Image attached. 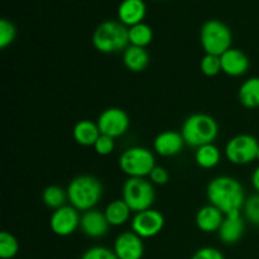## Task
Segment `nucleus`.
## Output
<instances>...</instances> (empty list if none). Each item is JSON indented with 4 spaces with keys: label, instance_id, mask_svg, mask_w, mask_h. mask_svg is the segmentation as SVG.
Instances as JSON below:
<instances>
[{
    "label": "nucleus",
    "instance_id": "obj_1",
    "mask_svg": "<svg viewBox=\"0 0 259 259\" xmlns=\"http://www.w3.org/2000/svg\"><path fill=\"white\" fill-rule=\"evenodd\" d=\"M206 196L210 205L224 215L242 212L245 204V194L242 184L230 176H218L207 185Z\"/></svg>",
    "mask_w": 259,
    "mask_h": 259
},
{
    "label": "nucleus",
    "instance_id": "obj_2",
    "mask_svg": "<svg viewBox=\"0 0 259 259\" xmlns=\"http://www.w3.org/2000/svg\"><path fill=\"white\" fill-rule=\"evenodd\" d=\"M103 184L95 176L81 175L75 177L67 187V197L71 206L78 211H89L98 205L103 197Z\"/></svg>",
    "mask_w": 259,
    "mask_h": 259
},
{
    "label": "nucleus",
    "instance_id": "obj_3",
    "mask_svg": "<svg viewBox=\"0 0 259 259\" xmlns=\"http://www.w3.org/2000/svg\"><path fill=\"white\" fill-rule=\"evenodd\" d=\"M218 133L217 120L207 114H192L184 121L181 129L185 143L195 148L214 143Z\"/></svg>",
    "mask_w": 259,
    "mask_h": 259
},
{
    "label": "nucleus",
    "instance_id": "obj_4",
    "mask_svg": "<svg viewBox=\"0 0 259 259\" xmlns=\"http://www.w3.org/2000/svg\"><path fill=\"white\" fill-rule=\"evenodd\" d=\"M93 45L101 53H116L129 46L128 28L120 22L108 20L99 25L93 35Z\"/></svg>",
    "mask_w": 259,
    "mask_h": 259
},
{
    "label": "nucleus",
    "instance_id": "obj_5",
    "mask_svg": "<svg viewBox=\"0 0 259 259\" xmlns=\"http://www.w3.org/2000/svg\"><path fill=\"white\" fill-rule=\"evenodd\" d=\"M119 167L132 179H146L156 167V159L146 147H131L121 153Z\"/></svg>",
    "mask_w": 259,
    "mask_h": 259
},
{
    "label": "nucleus",
    "instance_id": "obj_6",
    "mask_svg": "<svg viewBox=\"0 0 259 259\" xmlns=\"http://www.w3.org/2000/svg\"><path fill=\"white\" fill-rule=\"evenodd\" d=\"M200 40L206 55L222 56L232 48L233 35L227 24L212 19L202 25Z\"/></svg>",
    "mask_w": 259,
    "mask_h": 259
},
{
    "label": "nucleus",
    "instance_id": "obj_7",
    "mask_svg": "<svg viewBox=\"0 0 259 259\" xmlns=\"http://www.w3.org/2000/svg\"><path fill=\"white\" fill-rule=\"evenodd\" d=\"M154 199H156L154 186L148 180L129 177L123 185V200L136 214L152 209Z\"/></svg>",
    "mask_w": 259,
    "mask_h": 259
},
{
    "label": "nucleus",
    "instance_id": "obj_8",
    "mask_svg": "<svg viewBox=\"0 0 259 259\" xmlns=\"http://www.w3.org/2000/svg\"><path fill=\"white\" fill-rule=\"evenodd\" d=\"M259 143L250 134H239L230 139L225 146V157L233 164H248L257 159Z\"/></svg>",
    "mask_w": 259,
    "mask_h": 259
},
{
    "label": "nucleus",
    "instance_id": "obj_9",
    "mask_svg": "<svg viewBox=\"0 0 259 259\" xmlns=\"http://www.w3.org/2000/svg\"><path fill=\"white\" fill-rule=\"evenodd\" d=\"M96 123L101 134L114 139L124 136L131 125L128 114L120 108H109L104 110Z\"/></svg>",
    "mask_w": 259,
    "mask_h": 259
},
{
    "label": "nucleus",
    "instance_id": "obj_10",
    "mask_svg": "<svg viewBox=\"0 0 259 259\" xmlns=\"http://www.w3.org/2000/svg\"><path fill=\"white\" fill-rule=\"evenodd\" d=\"M164 217L161 211L154 209L137 212L132 219V232L136 233L142 239H149L163 230Z\"/></svg>",
    "mask_w": 259,
    "mask_h": 259
},
{
    "label": "nucleus",
    "instance_id": "obj_11",
    "mask_svg": "<svg viewBox=\"0 0 259 259\" xmlns=\"http://www.w3.org/2000/svg\"><path fill=\"white\" fill-rule=\"evenodd\" d=\"M81 217L78 214V210L73 206H65L55 210L51 215L50 227L51 230L58 237H68L73 234L80 227Z\"/></svg>",
    "mask_w": 259,
    "mask_h": 259
},
{
    "label": "nucleus",
    "instance_id": "obj_12",
    "mask_svg": "<svg viewBox=\"0 0 259 259\" xmlns=\"http://www.w3.org/2000/svg\"><path fill=\"white\" fill-rule=\"evenodd\" d=\"M114 253L118 259H142L144 255V243L134 232H124L114 242Z\"/></svg>",
    "mask_w": 259,
    "mask_h": 259
},
{
    "label": "nucleus",
    "instance_id": "obj_13",
    "mask_svg": "<svg viewBox=\"0 0 259 259\" xmlns=\"http://www.w3.org/2000/svg\"><path fill=\"white\" fill-rule=\"evenodd\" d=\"M245 224L242 212H233L224 217L222 225L218 230L219 239L225 244H235L244 234Z\"/></svg>",
    "mask_w": 259,
    "mask_h": 259
},
{
    "label": "nucleus",
    "instance_id": "obj_14",
    "mask_svg": "<svg viewBox=\"0 0 259 259\" xmlns=\"http://www.w3.org/2000/svg\"><path fill=\"white\" fill-rule=\"evenodd\" d=\"M185 144L186 143H185L181 132L179 133L175 131H164L154 138L153 148L159 156L174 157L181 153Z\"/></svg>",
    "mask_w": 259,
    "mask_h": 259
},
{
    "label": "nucleus",
    "instance_id": "obj_15",
    "mask_svg": "<svg viewBox=\"0 0 259 259\" xmlns=\"http://www.w3.org/2000/svg\"><path fill=\"white\" fill-rule=\"evenodd\" d=\"M222 71L232 77H239L247 73L249 68V58L243 51L238 48H230L220 56Z\"/></svg>",
    "mask_w": 259,
    "mask_h": 259
},
{
    "label": "nucleus",
    "instance_id": "obj_16",
    "mask_svg": "<svg viewBox=\"0 0 259 259\" xmlns=\"http://www.w3.org/2000/svg\"><path fill=\"white\" fill-rule=\"evenodd\" d=\"M109 223L106 220L105 214L99 210L93 209L85 211L81 215L80 228L83 234L89 238H101L108 233Z\"/></svg>",
    "mask_w": 259,
    "mask_h": 259
},
{
    "label": "nucleus",
    "instance_id": "obj_17",
    "mask_svg": "<svg viewBox=\"0 0 259 259\" xmlns=\"http://www.w3.org/2000/svg\"><path fill=\"white\" fill-rule=\"evenodd\" d=\"M146 12L147 8L143 0H123L119 5L118 17L120 23L131 28L139 23H143Z\"/></svg>",
    "mask_w": 259,
    "mask_h": 259
},
{
    "label": "nucleus",
    "instance_id": "obj_18",
    "mask_svg": "<svg viewBox=\"0 0 259 259\" xmlns=\"http://www.w3.org/2000/svg\"><path fill=\"white\" fill-rule=\"evenodd\" d=\"M225 215L212 205H205L196 214V225L204 233H218Z\"/></svg>",
    "mask_w": 259,
    "mask_h": 259
},
{
    "label": "nucleus",
    "instance_id": "obj_19",
    "mask_svg": "<svg viewBox=\"0 0 259 259\" xmlns=\"http://www.w3.org/2000/svg\"><path fill=\"white\" fill-rule=\"evenodd\" d=\"M100 136L101 133L98 126V123H94V121L88 120V119L80 120L73 126L72 137L76 141V143H78L80 146L94 147V144L96 143V141H98Z\"/></svg>",
    "mask_w": 259,
    "mask_h": 259
},
{
    "label": "nucleus",
    "instance_id": "obj_20",
    "mask_svg": "<svg viewBox=\"0 0 259 259\" xmlns=\"http://www.w3.org/2000/svg\"><path fill=\"white\" fill-rule=\"evenodd\" d=\"M123 63L132 72H142L149 65V55L146 48L129 45L123 53Z\"/></svg>",
    "mask_w": 259,
    "mask_h": 259
},
{
    "label": "nucleus",
    "instance_id": "obj_21",
    "mask_svg": "<svg viewBox=\"0 0 259 259\" xmlns=\"http://www.w3.org/2000/svg\"><path fill=\"white\" fill-rule=\"evenodd\" d=\"M238 99L244 108H259V77L254 76L245 80L238 91Z\"/></svg>",
    "mask_w": 259,
    "mask_h": 259
},
{
    "label": "nucleus",
    "instance_id": "obj_22",
    "mask_svg": "<svg viewBox=\"0 0 259 259\" xmlns=\"http://www.w3.org/2000/svg\"><path fill=\"white\" fill-rule=\"evenodd\" d=\"M131 207L126 205V202L123 199L114 200L104 210L106 220H108L109 225L111 227H120L124 225L129 220L132 214Z\"/></svg>",
    "mask_w": 259,
    "mask_h": 259
},
{
    "label": "nucleus",
    "instance_id": "obj_23",
    "mask_svg": "<svg viewBox=\"0 0 259 259\" xmlns=\"http://www.w3.org/2000/svg\"><path fill=\"white\" fill-rule=\"evenodd\" d=\"M220 159H222V153H220V149L214 143L199 147L195 152V161L201 168H214L219 164Z\"/></svg>",
    "mask_w": 259,
    "mask_h": 259
},
{
    "label": "nucleus",
    "instance_id": "obj_24",
    "mask_svg": "<svg viewBox=\"0 0 259 259\" xmlns=\"http://www.w3.org/2000/svg\"><path fill=\"white\" fill-rule=\"evenodd\" d=\"M128 34L129 45L136 46V47L146 48L147 46L151 45L153 39V30L148 24H144V23H139L128 28Z\"/></svg>",
    "mask_w": 259,
    "mask_h": 259
},
{
    "label": "nucleus",
    "instance_id": "obj_25",
    "mask_svg": "<svg viewBox=\"0 0 259 259\" xmlns=\"http://www.w3.org/2000/svg\"><path fill=\"white\" fill-rule=\"evenodd\" d=\"M42 200L46 206L50 207V209L57 210L60 207L65 206L66 200H68L67 191H65L62 187L52 185V186L46 187L42 194Z\"/></svg>",
    "mask_w": 259,
    "mask_h": 259
},
{
    "label": "nucleus",
    "instance_id": "obj_26",
    "mask_svg": "<svg viewBox=\"0 0 259 259\" xmlns=\"http://www.w3.org/2000/svg\"><path fill=\"white\" fill-rule=\"evenodd\" d=\"M19 252V243L17 238L8 232L0 233V258L13 259Z\"/></svg>",
    "mask_w": 259,
    "mask_h": 259
},
{
    "label": "nucleus",
    "instance_id": "obj_27",
    "mask_svg": "<svg viewBox=\"0 0 259 259\" xmlns=\"http://www.w3.org/2000/svg\"><path fill=\"white\" fill-rule=\"evenodd\" d=\"M243 214H244V219L247 222L255 227H259V194L249 196L245 200V204L243 206Z\"/></svg>",
    "mask_w": 259,
    "mask_h": 259
},
{
    "label": "nucleus",
    "instance_id": "obj_28",
    "mask_svg": "<svg viewBox=\"0 0 259 259\" xmlns=\"http://www.w3.org/2000/svg\"><path fill=\"white\" fill-rule=\"evenodd\" d=\"M200 70L207 77H214L222 72V61L220 56L205 55L200 62Z\"/></svg>",
    "mask_w": 259,
    "mask_h": 259
},
{
    "label": "nucleus",
    "instance_id": "obj_29",
    "mask_svg": "<svg viewBox=\"0 0 259 259\" xmlns=\"http://www.w3.org/2000/svg\"><path fill=\"white\" fill-rule=\"evenodd\" d=\"M17 35V29L14 24L8 19L0 20V48H7L12 45Z\"/></svg>",
    "mask_w": 259,
    "mask_h": 259
},
{
    "label": "nucleus",
    "instance_id": "obj_30",
    "mask_svg": "<svg viewBox=\"0 0 259 259\" xmlns=\"http://www.w3.org/2000/svg\"><path fill=\"white\" fill-rule=\"evenodd\" d=\"M80 259H118L114 250L106 247H91L83 252Z\"/></svg>",
    "mask_w": 259,
    "mask_h": 259
},
{
    "label": "nucleus",
    "instance_id": "obj_31",
    "mask_svg": "<svg viewBox=\"0 0 259 259\" xmlns=\"http://www.w3.org/2000/svg\"><path fill=\"white\" fill-rule=\"evenodd\" d=\"M114 148H115L114 138L109 136H104V134H101L98 141H96V143L94 144V149H95L99 156H109L114 151Z\"/></svg>",
    "mask_w": 259,
    "mask_h": 259
},
{
    "label": "nucleus",
    "instance_id": "obj_32",
    "mask_svg": "<svg viewBox=\"0 0 259 259\" xmlns=\"http://www.w3.org/2000/svg\"><path fill=\"white\" fill-rule=\"evenodd\" d=\"M191 259H225L224 254L219 249L212 247L200 248L192 254Z\"/></svg>",
    "mask_w": 259,
    "mask_h": 259
},
{
    "label": "nucleus",
    "instance_id": "obj_33",
    "mask_svg": "<svg viewBox=\"0 0 259 259\" xmlns=\"http://www.w3.org/2000/svg\"><path fill=\"white\" fill-rule=\"evenodd\" d=\"M149 181L153 185H166L169 181V174L164 167L156 166L149 175Z\"/></svg>",
    "mask_w": 259,
    "mask_h": 259
},
{
    "label": "nucleus",
    "instance_id": "obj_34",
    "mask_svg": "<svg viewBox=\"0 0 259 259\" xmlns=\"http://www.w3.org/2000/svg\"><path fill=\"white\" fill-rule=\"evenodd\" d=\"M252 185L255 191L259 194V166L253 171L252 174Z\"/></svg>",
    "mask_w": 259,
    "mask_h": 259
},
{
    "label": "nucleus",
    "instance_id": "obj_35",
    "mask_svg": "<svg viewBox=\"0 0 259 259\" xmlns=\"http://www.w3.org/2000/svg\"><path fill=\"white\" fill-rule=\"evenodd\" d=\"M257 159L259 161V151H258V156H257Z\"/></svg>",
    "mask_w": 259,
    "mask_h": 259
}]
</instances>
